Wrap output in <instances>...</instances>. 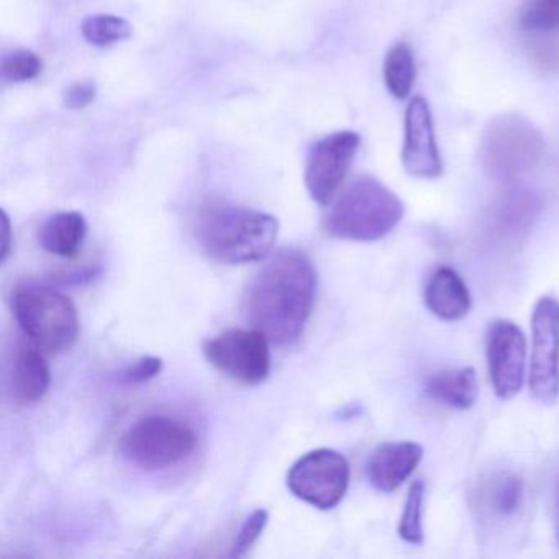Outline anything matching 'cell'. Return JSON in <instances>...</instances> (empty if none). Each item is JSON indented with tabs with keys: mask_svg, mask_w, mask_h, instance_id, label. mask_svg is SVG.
I'll return each instance as SVG.
<instances>
[{
	"mask_svg": "<svg viewBox=\"0 0 559 559\" xmlns=\"http://www.w3.org/2000/svg\"><path fill=\"white\" fill-rule=\"evenodd\" d=\"M316 296L312 261L302 251L286 248L277 251L248 286L245 319L274 345L290 346L302 336Z\"/></svg>",
	"mask_w": 559,
	"mask_h": 559,
	"instance_id": "6da1fadb",
	"label": "cell"
},
{
	"mask_svg": "<svg viewBox=\"0 0 559 559\" xmlns=\"http://www.w3.org/2000/svg\"><path fill=\"white\" fill-rule=\"evenodd\" d=\"M280 224L273 215L238 205L212 204L199 212L195 238L201 250L221 264L263 260L276 243Z\"/></svg>",
	"mask_w": 559,
	"mask_h": 559,
	"instance_id": "7a4b0ae2",
	"label": "cell"
},
{
	"mask_svg": "<svg viewBox=\"0 0 559 559\" xmlns=\"http://www.w3.org/2000/svg\"><path fill=\"white\" fill-rule=\"evenodd\" d=\"M404 212V202L388 186L362 176L330 207L325 230L340 240L378 241L401 224Z\"/></svg>",
	"mask_w": 559,
	"mask_h": 559,
	"instance_id": "3957f363",
	"label": "cell"
},
{
	"mask_svg": "<svg viewBox=\"0 0 559 559\" xmlns=\"http://www.w3.org/2000/svg\"><path fill=\"white\" fill-rule=\"evenodd\" d=\"M15 319L47 355H61L73 348L80 332L78 310L70 297L41 284H25L14 294Z\"/></svg>",
	"mask_w": 559,
	"mask_h": 559,
	"instance_id": "277c9868",
	"label": "cell"
},
{
	"mask_svg": "<svg viewBox=\"0 0 559 559\" xmlns=\"http://www.w3.org/2000/svg\"><path fill=\"white\" fill-rule=\"evenodd\" d=\"M545 152L539 130L519 114L493 117L479 142L484 169L499 181L512 182L532 171Z\"/></svg>",
	"mask_w": 559,
	"mask_h": 559,
	"instance_id": "5b68a950",
	"label": "cell"
},
{
	"mask_svg": "<svg viewBox=\"0 0 559 559\" xmlns=\"http://www.w3.org/2000/svg\"><path fill=\"white\" fill-rule=\"evenodd\" d=\"M198 444V435L189 425L165 415H148L130 425L120 438L119 450L133 466L156 473L182 463Z\"/></svg>",
	"mask_w": 559,
	"mask_h": 559,
	"instance_id": "8992f818",
	"label": "cell"
},
{
	"mask_svg": "<svg viewBox=\"0 0 559 559\" xmlns=\"http://www.w3.org/2000/svg\"><path fill=\"white\" fill-rule=\"evenodd\" d=\"M349 463L342 453L329 448L310 451L287 473L290 492L319 510H332L345 499L349 486Z\"/></svg>",
	"mask_w": 559,
	"mask_h": 559,
	"instance_id": "52a82bcc",
	"label": "cell"
},
{
	"mask_svg": "<svg viewBox=\"0 0 559 559\" xmlns=\"http://www.w3.org/2000/svg\"><path fill=\"white\" fill-rule=\"evenodd\" d=\"M270 338L260 330L231 329L202 346L205 359L245 385L266 381L271 371Z\"/></svg>",
	"mask_w": 559,
	"mask_h": 559,
	"instance_id": "ba28073f",
	"label": "cell"
},
{
	"mask_svg": "<svg viewBox=\"0 0 559 559\" xmlns=\"http://www.w3.org/2000/svg\"><path fill=\"white\" fill-rule=\"evenodd\" d=\"M532 365L530 391L539 404L551 405L559 399V302L542 297L532 317Z\"/></svg>",
	"mask_w": 559,
	"mask_h": 559,
	"instance_id": "9c48e42d",
	"label": "cell"
},
{
	"mask_svg": "<svg viewBox=\"0 0 559 559\" xmlns=\"http://www.w3.org/2000/svg\"><path fill=\"white\" fill-rule=\"evenodd\" d=\"M361 139L352 130L330 133L317 140L307 153L306 181L310 198L320 205H326L335 198L340 186L345 181Z\"/></svg>",
	"mask_w": 559,
	"mask_h": 559,
	"instance_id": "30bf717a",
	"label": "cell"
},
{
	"mask_svg": "<svg viewBox=\"0 0 559 559\" xmlns=\"http://www.w3.org/2000/svg\"><path fill=\"white\" fill-rule=\"evenodd\" d=\"M486 358L490 382L497 397H515L525 379L526 338L522 330L506 319L489 323L486 332Z\"/></svg>",
	"mask_w": 559,
	"mask_h": 559,
	"instance_id": "8fae6325",
	"label": "cell"
},
{
	"mask_svg": "<svg viewBox=\"0 0 559 559\" xmlns=\"http://www.w3.org/2000/svg\"><path fill=\"white\" fill-rule=\"evenodd\" d=\"M402 163L405 171L418 179L443 175V159L435 136L433 117L424 97H415L405 110Z\"/></svg>",
	"mask_w": 559,
	"mask_h": 559,
	"instance_id": "7c38bea8",
	"label": "cell"
},
{
	"mask_svg": "<svg viewBox=\"0 0 559 559\" xmlns=\"http://www.w3.org/2000/svg\"><path fill=\"white\" fill-rule=\"evenodd\" d=\"M51 372L44 352L28 338L19 336L5 355L4 385L9 397L21 405L44 401L50 391Z\"/></svg>",
	"mask_w": 559,
	"mask_h": 559,
	"instance_id": "4fadbf2b",
	"label": "cell"
},
{
	"mask_svg": "<svg viewBox=\"0 0 559 559\" xmlns=\"http://www.w3.org/2000/svg\"><path fill=\"white\" fill-rule=\"evenodd\" d=\"M424 457V448L414 441H391L372 451L366 463L369 484L379 492H394Z\"/></svg>",
	"mask_w": 559,
	"mask_h": 559,
	"instance_id": "5bb4252c",
	"label": "cell"
},
{
	"mask_svg": "<svg viewBox=\"0 0 559 559\" xmlns=\"http://www.w3.org/2000/svg\"><path fill=\"white\" fill-rule=\"evenodd\" d=\"M425 306L438 319L454 322L466 317L471 296L460 274L450 266H438L425 283Z\"/></svg>",
	"mask_w": 559,
	"mask_h": 559,
	"instance_id": "9a60e30c",
	"label": "cell"
},
{
	"mask_svg": "<svg viewBox=\"0 0 559 559\" xmlns=\"http://www.w3.org/2000/svg\"><path fill=\"white\" fill-rule=\"evenodd\" d=\"M425 392L438 404L467 411L479 397V382L473 368L444 369L428 376Z\"/></svg>",
	"mask_w": 559,
	"mask_h": 559,
	"instance_id": "2e32d148",
	"label": "cell"
},
{
	"mask_svg": "<svg viewBox=\"0 0 559 559\" xmlns=\"http://www.w3.org/2000/svg\"><path fill=\"white\" fill-rule=\"evenodd\" d=\"M86 218L80 212H60L51 215L40 230H38V243L47 253L60 258L76 257L83 250L86 240Z\"/></svg>",
	"mask_w": 559,
	"mask_h": 559,
	"instance_id": "e0dca14e",
	"label": "cell"
},
{
	"mask_svg": "<svg viewBox=\"0 0 559 559\" xmlns=\"http://www.w3.org/2000/svg\"><path fill=\"white\" fill-rule=\"evenodd\" d=\"M479 509L497 522L515 519L523 507V480L516 474L502 473L484 484Z\"/></svg>",
	"mask_w": 559,
	"mask_h": 559,
	"instance_id": "ac0fdd59",
	"label": "cell"
},
{
	"mask_svg": "<svg viewBox=\"0 0 559 559\" xmlns=\"http://www.w3.org/2000/svg\"><path fill=\"white\" fill-rule=\"evenodd\" d=\"M539 211V201L528 189L513 188L500 195L492 212L500 231L516 235L532 225Z\"/></svg>",
	"mask_w": 559,
	"mask_h": 559,
	"instance_id": "d6986e66",
	"label": "cell"
},
{
	"mask_svg": "<svg viewBox=\"0 0 559 559\" xmlns=\"http://www.w3.org/2000/svg\"><path fill=\"white\" fill-rule=\"evenodd\" d=\"M382 73L389 93L395 99H407L415 83V60L411 47L405 41H399L388 51Z\"/></svg>",
	"mask_w": 559,
	"mask_h": 559,
	"instance_id": "ffe728a7",
	"label": "cell"
},
{
	"mask_svg": "<svg viewBox=\"0 0 559 559\" xmlns=\"http://www.w3.org/2000/svg\"><path fill=\"white\" fill-rule=\"evenodd\" d=\"M83 37L94 47H109L132 37V25L117 15H93L81 25Z\"/></svg>",
	"mask_w": 559,
	"mask_h": 559,
	"instance_id": "44dd1931",
	"label": "cell"
},
{
	"mask_svg": "<svg viewBox=\"0 0 559 559\" xmlns=\"http://www.w3.org/2000/svg\"><path fill=\"white\" fill-rule=\"evenodd\" d=\"M424 500L425 484L421 480H415L408 490L407 500H405L404 513L399 523V536L411 545H421L424 543Z\"/></svg>",
	"mask_w": 559,
	"mask_h": 559,
	"instance_id": "7402d4cb",
	"label": "cell"
},
{
	"mask_svg": "<svg viewBox=\"0 0 559 559\" xmlns=\"http://www.w3.org/2000/svg\"><path fill=\"white\" fill-rule=\"evenodd\" d=\"M520 25L532 34L559 31V0H525L520 12Z\"/></svg>",
	"mask_w": 559,
	"mask_h": 559,
	"instance_id": "603a6c76",
	"label": "cell"
},
{
	"mask_svg": "<svg viewBox=\"0 0 559 559\" xmlns=\"http://www.w3.org/2000/svg\"><path fill=\"white\" fill-rule=\"evenodd\" d=\"M41 68L44 63L34 51L21 50L4 57L0 71L5 83H25L40 76Z\"/></svg>",
	"mask_w": 559,
	"mask_h": 559,
	"instance_id": "cb8c5ba5",
	"label": "cell"
},
{
	"mask_svg": "<svg viewBox=\"0 0 559 559\" xmlns=\"http://www.w3.org/2000/svg\"><path fill=\"white\" fill-rule=\"evenodd\" d=\"M270 513L264 509H257L247 520H245L241 528L238 530L237 538H235L234 546H231V558H241L250 551L251 546L258 542L261 533L266 528Z\"/></svg>",
	"mask_w": 559,
	"mask_h": 559,
	"instance_id": "d4e9b609",
	"label": "cell"
},
{
	"mask_svg": "<svg viewBox=\"0 0 559 559\" xmlns=\"http://www.w3.org/2000/svg\"><path fill=\"white\" fill-rule=\"evenodd\" d=\"M163 361L156 356H143L129 368L120 372V382L123 384H142V382L155 379L162 372Z\"/></svg>",
	"mask_w": 559,
	"mask_h": 559,
	"instance_id": "484cf974",
	"label": "cell"
},
{
	"mask_svg": "<svg viewBox=\"0 0 559 559\" xmlns=\"http://www.w3.org/2000/svg\"><path fill=\"white\" fill-rule=\"evenodd\" d=\"M96 99V86L93 83L74 84L64 93V106L68 109H84Z\"/></svg>",
	"mask_w": 559,
	"mask_h": 559,
	"instance_id": "4316f807",
	"label": "cell"
},
{
	"mask_svg": "<svg viewBox=\"0 0 559 559\" xmlns=\"http://www.w3.org/2000/svg\"><path fill=\"white\" fill-rule=\"evenodd\" d=\"M2 225H4V260H8L9 248H11V222H9L8 214L2 212Z\"/></svg>",
	"mask_w": 559,
	"mask_h": 559,
	"instance_id": "83f0119b",
	"label": "cell"
},
{
	"mask_svg": "<svg viewBox=\"0 0 559 559\" xmlns=\"http://www.w3.org/2000/svg\"><path fill=\"white\" fill-rule=\"evenodd\" d=\"M555 520H556V533H558V539H559V479L556 480V486H555Z\"/></svg>",
	"mask_w": 559,
	"mask_h": 559,
	"instance_id": "f1b7e54d",
	"label": "cell"
}]
</instances>
